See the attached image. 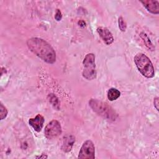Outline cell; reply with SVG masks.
I'll return each mask as SVG.
<instances>
[{"label": "cell", "instance_id": "6da1fadb", "mask_svg": "<svg viewBox=\"0 0 159 159\" xmlns=\"http://www.w3.org/2000/svg\"><path fill=\"white\" fill-rule=\"evenodd\" d=\"M28 48L44 61L52 64L56 60V53L52 47L44 40L33 37L27 42Z\"/></svg>", "mask_w": 159, "mask_h": 159}, {"label": "cell", "instance_id": "7a4b0ae2", "mask_svg": "<svg viewBox=\"0 0 159 159\" xmlns=\"http://www.w3.org/2000/svg\"><path fill=\"white\" fill-rule=\"evenodd\" d=\"M137 68L141 74L148 78H153L155 75L154 67L150 60L143 53H139L134 57Z\"/></svg>", "mask_w": 159, "mask_h": 159}, {"label": "cell", "instance_id": "3957f363", "mask_svg": "<svg viewBox=\"0 0 159 159\" xmlns=\"http://www.w3.org/2000/svg\"><path fill=\"white\" fill-rule=\"evenodd\" d=\"M89 104L95 112L107 120H114L117 117V114L114 110L106 103L91 99L89 101Z\"/></svg>", "mask_w": 159, "mask_h": 159}, {"label": "cell", "instance_id": "277c9868", "mask_svg": "<svg viewBox=\"0 0 159 159\" xmlns=\"http://www.w3.org/2000/svg\"><path fill=\"white\" fill-rule=\"evenodd\" d=\"M83 76L88 80H92L96 78L95 65V56L93 53L87 54L83 61Z\"/></svg>", "mask_w": 159, "mask_h": 159}, {"label": "cell", "instance_id": "5b68a950", "mask_svg": "<svg viewBox=\"0 0 159 159\" xmlns=\"http://www.w3.org/2000/svg\"><path fill=\"white\" fill-rule=\"evenodd\" d=\"M61 133V127L60 122L57 120L50 121L45 127L44 134L48 139H53L58 137Z\"/></svg>", "mask_w": 159, "mask_h": 159}, {"label": "cell", "instance_id": "8992f818", "mask_svg": "<svg viewBox=\"0 0 159 159\" xmlns=\"http://www.w3.org/2000/svg\"><path fill=\"white\" fill-rule=\"evenodd\" d=\"M95 158V148L91 140L85 141L79 152L78 158L94 159Z\"/></svg>", "mask_w": 159, "mask_h": 159}, {"label": "cell", "instance_id": "52a82bcc", "mask_svg": "<svg viewBox=\"0 0 159 159\" xmlns=\"http://www.w3.org/2000/svg\"><path fill=\"white\" fill-rule=\"evenodd\" d=\"M97 32L106 45H111L114 42L113 35L107 28L99 27L97 29Z\"/></svg>", "mask_w": 159, "mask_h": 159}, {"label": "cell", "instance_id": "ba28073f", "mask_svg": "<svg viewBox=\"0 0 159 159\" xmlns=\"http://www.w3.org/2000/svg\"><path fill=\"white\" fill-rule=\"evenodd\" d=\"M140 2L148 12L153 14H158L159 13V2L158 1L147 0L142 1Z\"/></svg>", "mask_w": 159, "mask_h": 159}, {"label": "cell", "instance_id": "9c48e42d", "mask_svg": "<svg viewBox=\"0 0 159 159\" xmlns=\"http://www.w3.org/2000/svg\"><path fill=\"white\" fill-rule=\"evenodd\" d=\"M29 123L35 131L40 132L43 125L44 118L42 116L38 114L35 116V117L30 119L29 120Z\"/></svg>", "mask_w": 159, "mask_h": 159}, {"label": "cell", "instance_id": "30bf717a", "mask_svg": "<svg viewBox=\"0 0 159 159\" xmlns=\"http://www.w3.org/2000/svg\"><path fill=\"white\" fill-rule=\"evenodd\" d=\"M75 138L73 135H66L63 137L61 150L65 152H68L71 150V148L75 143Z\"/></svg>", "mask_w": 159, "mask_h": 159}, {"label": "cell", "instance_id": "8fae6325", "mask_svg": "<svg viewBox=\"0 0 159 159\" xmlns=\"http://www.w3.org/2000/svg\"><path fill=\"white\" fill-rule=\"evenodd\" d=\"M120 95V93L116 88H111L107 92V98L109 101L116 100Z\"/></svg>", "mask_w": 159, "mask_h": 159}, {"label": "cell", "instance_id": "7c38bea8", "mask_svg": "<svg viewBox=\"0 0 159 159\" xmlns=\"http://www.w3.org/2000/svg\"><path fill=\"white\" fill-rule=\"evenodd\" d=\"M140 35L141 38L143 39V42H145V43L146 46H147L150 49L153 50V45H152V42H150V40L149 38H148V36L147 35V34H145L144 32H142V33L140 34Z\"/></svg>", "mask_w": 159, "mask_h": 159}, {"label": "cell", "instance_id": "4fadbf2b", "mask_svg": "<svg viewBox=\"0 0 159 159\" xmlns=\"http://www.w3.org/2000/svg\"><path fill=\"white\" fill-rule=\"evenodd\" d=\"M119 27L122 32H124L126 29V23L122 17L119 18Z\"/></svg>", "mask_w": 159, "mask_h": 159}, {"label": "cell", "instance_id": "5bb4252c", "mask_svg": "<svg viewBox=\"0 0 159 159\" xmlns=\"http://www.w3.org/2000/svg\"><path fill=\"white\" fill-rule=\"evenodd\" d=\"M0 109H1V119L2 120L7 116V110L3 106V104L2 103H1V104H0Z\"/></svg>", "mask_w": 159, "mask_h": 159}, {"label": "cell", "instance_id": "9a60e30c", "mask_svg": "<svg viewBox=\"0 0 159 159\" xmlns=\"http://www.w3.org/2000/svg\"><path fill=\"white\" fill-rule=\"evenodd\" d=\"M62 18V15H61V11L59 10V9H57V11H56V14L55 15V19L57 20V21H60L61 20Z\"/></svg>", "mask_w": 159, "mask_h": 159}, {"label": "cell", "instance_id": "2e32d148", "mask_svg": "<svg viewBox=\"0 0 159 159\" xmlns=\"http://www.w3.org/2000/svg\"><path fill=\"white\" fill-rule=\"evenodd\" d=\"M153 104H154V106L156 108V109L157 111H158V98H155L154 99V101H153Z\"/></svg>", "mask_w": 159, "mask_h": 159}]
</instances>
